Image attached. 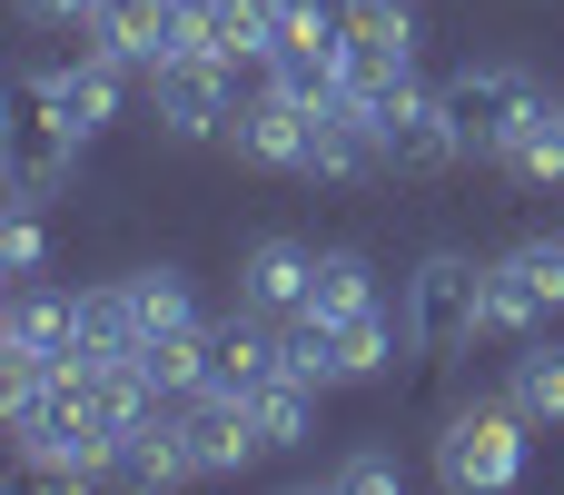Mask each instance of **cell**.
Masks as SVG:
<instances>
[{
    "label": "cell",
    "instance_id": "obj_1",
    "mask_svg": "<svg viewBox=\"0 0 564 495\" xmlns=\"http://www.w3.org/2000/svg\"><path fill=\"white\" fill-rule=\"evenodd\" d=\"M466 337H486V268L456 258V248H426L416 278H406V347L426 367H446Z\"/></svg>",
    "mask_w": 564,
    "mask_h": 495
},
{
    "label": "cell",
    "instance_id": "obj_2",
    "mask_svg": "<svg viewBox=\"0 0 564 495\" xmlns=\"http://www.w3.org/2000/svg\"><path fill=\"white\" fill-rule=\"evenodd\" d=\"M446 109H456L466 159H506V149H516V129L545 109V79H535L525 60H466V69L446 79Z\"/></svg>",
    "mask_w": 564,
    "mask_h": 495
},
{
    "label": "cell",
    "instance_id": "obj_3",
    "mask_svg": "<svg viewBox=\"0 0 564 495\" xmlns=\"http://www.w3.org/2000/svg\"><path fill=\"white\" fill-rule=\"evenodd\" d=\"M525 407L516 397H486V407H456L446 417V437H436V476L456 495H496V486H516L525 476Z\"/></svg>",
    "mask_w": 564,
    "mask_h": 495
},
{
    "label": "cell",
    "instance_id": "obj_4",
    "mask_svg": "<svg viewBox=\"0 0 564 495\" xmlns=\"http://www.w3.org/2000/svg\"><path fill=\"white\" fill-rule=\"evenodd\" d=\"M367 139H377V169H397V179H436V169L466 159L446 89H416V79H397L387 99H367Z\"/></svg>",
    "mask_w": 564,
    "mask_h": 495
},
{
    "label": "cell",
    "instance_id": "obj_5",
    "mask_svg": "<svg viewBox=\"0 0 564 495\" xmlns=\"http://www.w3.org/2000/svg\"><path fill=\"white\" fill-rule=\"evenodd\" d=\"M337 40H347V99H387L397 79H416V0H327Z\"/></svg>",
    "mask_w": 564,
    "mask_h": 495
},
{
    "label": "cell",
    "instance_id": "obj_6",
    "mask_svg": "<svg viewBox=\"0 0 564 495\" xmlns=\"http://www.w3.org/2000/svg\"><path fill=\"white\" fill-rule=\"evenodd\" d=\"M564 318V238H516L486 268V337H545Z\"/></svg>",
    "mask_w": 564,
    "mask_h": 495
},
{
    "label": "cell",
    "instance_id": "obj_7",
    "mask_svg": "<svg viewBox=\"0 0 564 495\" xmlns=\"http://www.w3.org/2000/svg\"><path fill=\"white\" fill-rule=\"evenodd\" d=\"M149 109H159L169 139H228V119H238V69H228L218 50H169V60L149 69Z\"/></svg>",
    "mask_w": 564,
    "mask_h": 495
},
{
    "label": "cell",
    "instance_id": "obj_8",
    "mask_svg": "<svg viewBox=\"0 0 564 495\" xmlns=\"http://www.w3.org/2000/svg\"><path fill=\"white\" fill-rule=\"evenodd\" d=\"M69 169H79V129L50 109L40 69H20L10 79V198H50Z\"/></svg>",
    "mask_w": 564,
    "mask_h": 495
},
{
    "label": "cell",
    "instance_id": "obj_9",
    "mask_svg": "<svg viewBox=\"0 0 564 495\" xmlns=\"http://www.w3.org/2000/svg\"><path fill=\"white\" fill-rule=\"evenodd\" d=\"M307 139H317V99H297V89H258V99H238V119H228V149L248 159V169H288V179H307Z\"/></svg>",
    "mask_w": 564,
    "mask_h": 495
},
{
    "label": "cell",
    "instance_id": "obj_10",
    "mask_svg": "<svg viewBox=\"0 0 564 495\" xmlns=\"http://www.w3.org/2000/svg\"><path fill=\"white\" fill-rule=\"evenodd\" d=\"M79 357V298H50L40 278L10 288V318H0V377H40V367H69Z\"/></svg>",
    "mask_w": 564,
    "mask_h": 495
},
{
    "label": "cell",
    "instance_id": "obj_11",
    "mask_svg": "<svg viewBox=\"0 0 564 495\" xmlns=\"http://www.w3.org/2000/svg\"><path fill=\"white\" fill-rule=\"evenodd\" d=\"M169 417H178V446H188V466H198V476H238L248 456H268V437H258L248 397H228V387H198V397H178Z\"/></svg>",
    "mask_w": 564,
    "mask_h": 495
},
{
    "label": "cell",
    "instance_id": "obj_12",
    "mask_svg": "<svg viewBox=\"0 0 564 495\" xmlns=\"http://www.w3.org/2000/svg\"><path fill=\"white\" fill-rule=\"evenodd\" d=\"M40 89H50V109L79 129V149L99 139V129H119V99H129V60H109V50H89V60H69V69H40Z\"/></svg>",
    "mask_w": 564,
    "mask_h": 495
},
{
    "label": "cell",
    "instance_id": "obj_13",
    "mask_svg": "<svg viewBox=\"0 0 564 495\" xmlns=\"http://www.w3.org/2000/svg\"><path fill=\"white\" fill-rule=\"evenodd\" d=\"M307 288H317V248L307 238H258L238 258V308H258V318H307Z\"/></svg>",
    "mask_w": 564,
    "mask_h": 495
},
{
    "label": "cell",
    "instance_id": "obj_14",
    "mask_svg": "<svg viewBox=\"0 0 564 495\" xmlns=\"http://www.w3.org/2000/svg\"><path fill=\"white\" fill-rule=\"evenodd\" d=\"M268 377H288V337H278L258 308L218 318V327H208V387H228V397H258Z\"/></svg>",
    "mask_w": 564,
    "mask_h": 495
},
{
    "label": "cell",
    "instance_id": "obj_15",
    "mask_svg": "<svg viewBox=\"0 0 564 495\" xmlns=\"http://www.w3.org/2000/svg\"><path fill=\"white\" fill-rule=\"evenodd\" d=\"M288 10L278 0H198V50H218L228 69H268Z\"/></svg>",
    "mask_w": 564,
    "mask_h": 495
},
{
    "label": "cell",
    "instance_id": "obj_16",
    "mask_svg": "<svg viewBox=\"0 0 564 495\" xmlns=\"http://www.w3.org/2000/svg\"><path fill=\"white\" fill-rule=\"evenodd\" d=\"M506 397H516V407H525L535 427H564V337H516Z\"/></svg>",
    "mask_w": 564,
    "mask_h": 495
},
{
    "label": "cell",
    "instance_id": "obj_17",
    "mask_svg": "<svg viewBox=\"0 0 564 495\" xmlns=\"http://www.w3.org/2000/svg\"><path fill=\"white\" fill-rule=\"evenodd\" d=\"M357 308H377V268H367V248H317V288H307V318L327 327V318H357Z\"/></svg>",
    "mask_w": 564,
    "mask_h": 495
},
{
    "label": "cell",
    "instance_id": "obj_18",
    "mask_svg": "<svg viewBox=\"0 0 564 495\" xmlns=\"http://www.w3.org/2000/svg\"><path fill=\"white\" fill-rule=\"evenodd\" d=\"M317 397H327V387L288 367V377H268V387L248 397V417H258V437H268V446H307V427H317Z\"/></svg>",
    "mask_w": 564,
    "mask_h": 495
},
{
    "label": "cell",
    "instance_id": "obj_19",
    "mask_svg": "<svg viewBox=\"0 0 564 495\" xmlns=\"http://www.w3.org/2000/svg\"><path fill=\"white\" fill-rule=\"evenodd\" d=\"M119 288H129L139 347H149V337H169V327H198V308H188V278H178V268H129Z\"/></svg>",
    "mask_w": 564,
    "mask_h": 495
},
{
    "label": "cell",
    "instance_id": "obj_20",
    "mask_svg": "<svg viewBox=\"0 0 564 495\" xmlns=\"http://www.w3.org/2000/svg\"><path fill=\"white\" fill-rule=\"evenodd\" d=\"M496 169H506V179H525V189H564V109H555V99L516 129V149H506Z\"/></svg>",
    "mask_w": 564,
    "mask_h": 495
},
{
    "label": "cell",
    "instance_id": "obj_21",
    "mask_svg": "<svg viewBox=\"0 0 564 495\" xmlns=\"http://www.w3.org/2000/svg\"><path fill=\"white\" fill-rule=\"evenodd\" d=\"M0 268H10V288H30V278H40V198H10V228H0Z\"/></svg>",
    "mask_w": 564,
    "mask_h": 495
},
{
    "label": "cell",
    "instance_id": "obj_22",
    "mask_svg": "<svg viewBox=\"0 0 564 495\" xmlns=\"http://www.w3.org/2000/svg\"><path fill=\"white\" fill-rule=\"evenodd\" d=\"M327 486H347V495H397V486H406V466H397L387 446H357V456H337V466H327Z\"/></svg>",
    "mask_w": 564,
    "mask_h": 495
},
{
    "label": "cell",
    "instance_id": "obj_23",
    "mask_svg": "<svg viewBox=\"0 0 564 495\" xmlns=\"http://www.w3.org/2000/svg\"><path fill=\"white\" fill-rule=\"evenodd\" d=\"M555 109H564V89H555Z\"/></svg>",
    "mask_w": 564,
    "mask_h": 495
}]
</instances>
